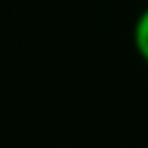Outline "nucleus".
I'll list each match as a JSON object with an SVG mask.
<instances>
[{
  "label": "nucleus",
  "instance_id": "nucleus-1",
  "mask_svg": "<svg viewBox=\"0 0 148 148\" xmlns=\"http://www.w3.org/2000/svg\"><path fill=\"white\" fill-rule=\"evenodd\" d=\"M133 44H135V52L148 62V8H143V13L135 18V26H133Z\"/></svg>",
  "mask_w": 148,
  "mask_h": 148
}]
</instances>
